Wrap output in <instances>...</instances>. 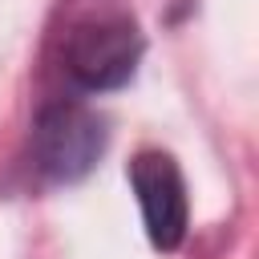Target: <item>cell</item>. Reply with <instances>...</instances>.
I'll return each mask as SVG.
<instances>
[{
    "instance_id": "3",
    "label": "cell",
    "mask_w": 259,
    "mask_h": 259,
    "mask_svg": "<svg viewBox=\"0 0 259 259\" xmlns=\"http://www.w3.org/2000/svg\"><path fill=\"white\" fill-rule=\"evenodd\" d=\"M130 182L146 219V235L158 251H174L186 235V182L170 154L142 150L130 162Z\"/></svg>"
},
{
    "instance_id": "2",
    "label": "cell",
    "mask_w": 259,
    "mask_h": 259,
    "mask_svg": "<svg viewBox=\"0 0 259 259\" xmlns=\"http://www.w3.org/2000/svg\"><path fill=\"white\" fill-rule=\"evenodd\" d=\"M142 57V36L130 20H89L77 24L65 45V69L85 89H117L134 77Z\"/></svg>"
},
{
    "instance_id": "1",
    "label": "cell",
    "mask_w": 259,
    "mask_h": 259,
    "mask_svg": "<svg viewBox=\"0 0 259 259\" xmlns=\"http://www.w3.org/2000/svg\"><path fill=\"white\" fill-rule=\"evenodd\" d=\"M101 154H105V121L77 101L49 105L32 125V162L49 182L85 178Z\"/></svg>"
}]
</instances>
